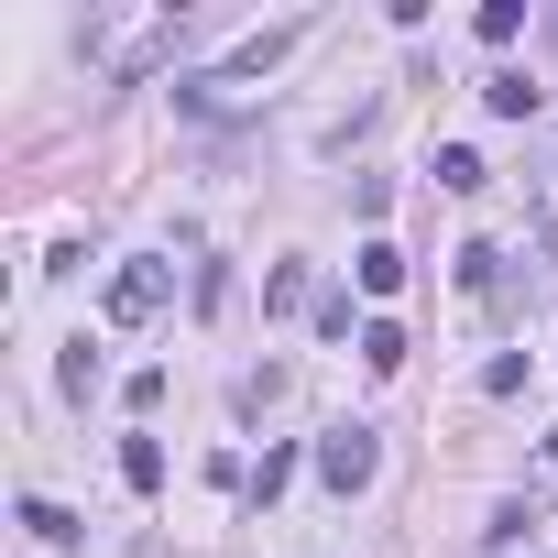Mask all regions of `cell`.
Masks as SVG:
<instances>
[{"label":"cell","instance_id":"obj_3","mask_svg":"<svg viewBox=\"0 0 558 558\" xmlns=\"http://www.w3.org/2000/svg\"><path fill=\"white\" fill-rule=\"evenodd\" d=\"M438 186H449V197H482L493 175H482V154H471V143H438Z\"/></svg>","mask_w":558,"mask_h":558},{"label":"cell","instance_id":"obj_6","mask_svg":"<svg viewBox=\"0 0 558 558\" xmlns=\"http://www.w3.org/2000/svg\"><path fill=\"white\" fill-rule=\"evenodd\" d=\"M493 274H504V252L493 241H460V296H493Z\"/></svg>","mask_w":558,"mask_h":558},{"label":"cell","instance_id":"obj_11","mask_svg":"<svg viewBox=\"0 0 558 558\" xmlns=\"http://www.w3.org/2000/svg\"><path fill=\"white\" fill-rule=\"evenodd\" d=\"M471 34H482V45H514V34H525V12H514V0H482V23H471Z\"/></svg>","mask_w":558,"mask_h":558},{"label":"cell","instance_id":"obj_1","mask_svg":"<svg viewBox=\"0 0 558 558\" xmlns=\"http://www.w3.org/2000/svg\"><path fill=\"white\" fill-rule=\"evenodd\" d=\"M373 471H384V438H373V427H329V438H318V482H329V493H362Z\"/></svg>","mask_w":558,"mask_h":558},{"label":"cell","instance_id":"obj_10","mask_svg":"<svg viewBox=\"0 0 558 558\" xmlns=\"http://www.w3.org/2000/svg\"><path fill=\"white\" fill-rule=\"evenodd\" d=\"M263 307H307V263H274L263 274Z\"/></svg>","mask_w":558,"mask_h":558},{"label":"cell","instance_id":"obj_5","mask_svg":"<svg viewBox=\"0 0 558 558\" xmlns=\"http://www.w3.org/2000/svg\"><path fill=\"white\" fill-rule=\"evenodd\" d=\"M482 110H493V121H525V110H536V88L504 66V77H482Z\"/></svg>","mask_w":558,"mask_h":558},{"label":"cell","instance_id":"obj_2","mask_svg":"<svg viewBox=\"0 0 558 558\" xmlns=\"http://www.w3.org/2000/svg\"><path fill=\"white\" fill-rule=\"evenodd\" d=\"M154 307H165V263H121V274H110V318H121V329H143Z\"/></svg>","mask_w":558,"mask_h":558},{"label":"cell","instance_id":"obj_12","mask_svg":"<svg viewBox=\"0 0 558 558\" xmlns=\"http://www.w3.org/2000/svg\"><path fill=\"white\" fill-rule=\"evenodd\" d=\"M536 493H558V438H547V449H536Z\"/></svg>","mask_w":558,"mask_h":558},{"label":"cell","instance_id":"obj_4","mask_svg":"<svg viewBox=\"0 0 558 558\" xmlns=\"http://www.w3.org/2000/svg\"><path fill=\"white\" fill-rule=\"evenodd\" d=\"M405 286V252L395 241H362V296H395Z\"/></svg>","mask_w":558,"mask_h":558},{"label":"cell","instance_id":"obj_7","mask_svg":"<svg viewBox=\"0 0 558 558\" xmlns=\"http://www.w3.org/2000/svg\"><path fill=\"white\" fill-rule=\"evenodd\" d=\"M121 482L154 493V482H165V449H154V438H121Z\"/></svg>","mask_w":558,"mask_h":558},{"label":"cell","instance_id":"obj_9","mask_svg":"<svg viewBox=\"0 0 558 558\" xmlns=\"http://www.w3.org/2000/svg\"><path fill=\"white\" fill-rule=\"evenodd\" d=\"M362 362H373V373H395V362H405V329H395V318H373V329H362Z\"/></svg>","mask_w":558,"mask_h":558},{"label":"cell","instance_id":"obj_8","mask_svg":"<svg viewBox=\"0 0 558 558\" xmlns=\"http://www.w3.org/2000/svg\"><path fill=\"white\" fill-rule=\"evenodd\" d=\"M23 525H34L45 547H66V536H77V514H66V504H45V493H23Z\"/></svg>","mask_w":558,"mask_h":558}]
</instances>
